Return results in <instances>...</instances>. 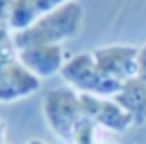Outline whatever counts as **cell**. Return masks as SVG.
Instances as JSON below:
<instances>
[{"instance_id":"1","label":"cell","mask_w":146,"mask_h":144,"mask_svg":"<svg viewBox=\"0 0 146 144\" xmlns=\"http://www.w3.org/2000/svg\"><path fill=\"white\" fill-rule=\"evenodd\" d=\"M82 17V6L77 0H69L41 15L26 30L13 32L11 41L17 51L34 45H64V41L79 34Z\"/></svg>"},{"instance_id":"2","label":"cell","mask_w":146,"mask_h":144,"mask_svg":"<svg viewBox=\"0 0 146 144\" xmlns=\"http://www.w3.org/2000/svg\"><path fill=\"white\" fill-rule=\"evenodd\" d=\"M41 79L25 68L11 38L0 41V103H15L34 96Z\"/></svg>"},{"instance_id":"3","label":"cell","mask_w":146,"mask_h":144,"mask_svg":"<svg viewBox=\"0 0 146 144\" xmlns=\"http://www.w3.org/2000/svg\"><path fill=\"white\" fill-rule=\"evenodd\" d=\"M41 110L51 131L66 144L71 142L77 123L84 118L81 109V96L77 90H73L71 86H58L49 90L43 96Z\"/></svg>"},{"instance_id":"4","label":"cell","mask_w":146,"mask_h":144,"mask_svg":"<svg viewBox=\"0 0 146 144\" xmlns=\"http://www.w3.org/2000/svg\"><path fill=\"white\" fill-rule=\"evenodd\" d=\"M60 75L66 84L79 94H94L99 98H114L122 86L101 73L92 52H77L69 56Z\"/></svg>"},{"instance_id":"5","label":"cell","mask_w":146,"mask_h":144,"mask_svg":"<svg viewBox=\"0 0 146 144\" xmlns=\"http://www.w3.org/2000/svg\"><path fill=\"white\" fill-rule=\"evenodd\" d=\"M92 54H94V60L98 68L101 69V73L120 84L141 73L139 47L135 45H124V43L105 45L94 49Z\"/></svg>"},{"instance_id":"6","label":"cell","mask_w":146,"mask_h":144,"mask_svg":"<svg viewBox=\"0 0 146 144\" xmlns=\"http://www.w3.org/2000/svg\"><path fill=\"white\" fill-rule=\"evenodd\" d=\"M79 96L82 114L86 118H92L101 129L112 133H125L135 127L131 114L114 98H99L94 94H79Z\"/></svg>"},{"instance_id":"7","label":"cell","mask_w":146,"mask_h":144,"mask_svg":"<svg viewBox=\"0 0 146 144\" xmlns=\"http://www.w3.org/2000/svg\"><path fill=\"white\" fill-rule=\"evenodd\" d=\"M17 52L25 68L32 71L38 79H49L60 73L68 60L64 45H34L21 49Z\"/></svg>"},{"instance_id":"8","label":"cell","mask_w":146,"mask_h":144,"mask_svg":"<svg viewBox=\"0 0 146 144\" xmlns=\"http://www.w3.org/2000/svg\"><path fill=\"white\" fill-rule=\"evenodd\" d=\"M114 99L131 114L135 125H144L146 123V73H139V75L127 79L125 82H122Z\"/></svg>"},{"instance_id":"9","label":"cell","mask_w":146,"mask_h":144,"mask_svg":"<svg viewBox=\"0 0 146 144\" xmlns=\"http://www.w3.org/2000/svg\"><path fill=\"white\" fill-rule=\"evenodd\" d=\"M99 129H101V127H99L94 120L84 116V118L77 123L69 144H99V140H101Z\"/></svg>"},{"instance_id":"10","label":"cell","mask_w":146,"mask_h":144,"mask_svg":"<svg viewBox=\"0 0 146 144\" xmlns=\"http://www.w3.org/2000/svg\"><path fill=\"white\" fill-rule=\"evenodd\" d=\"M13 0H0V23H8L9 8H11Z\"/></svg>"},{"instance_id":"11","label":"cell","mask_w":146,"mask_h":144,"mask_svg":"<svg viewBox=\"0 0 146 144\" xmlns=\"http://www.w3.org/2000/svg\"><path fill=\"white\" fill-rule=\"evenodd\" d=\"M139 68L141 73H146V43L139 47Z\"/></svg>"},{"instance_id":"12","label":"cell","mask_w":146,"mask_h":144,"mask_svg":"<svg viewBox=\"0 0 146 144\" xmlns=\"http://www.w3.org/2000/svg\"><path fill=\"white\" fill-rule=\"evenodd\" d=\"M6 140V122L0 118V144H4Z\"/></svg>"},{"instance_id":"13","label":"cell","mask_w":146,"mask_h":144,"mask_svg":"<svg viewBox=\"0 0 146 144\" xmlns=\"http://www.w3.org/2000/svg\"><path fill=\"white\" fill-rule=\"evenodd\" d=\"M25 144H49V142H45V140H41V139H30V140H26Z\"/></svg>"},{"instance_id":"14","label":"cell","mask_w":146,"mask_h":144,"mask_svg":"<svg viewBox=\"0 0 146 144\" xmlns=\"http://www.w3.org/2000/svg\"><path fill=\"white\" fill-rule=\"evenodd\" d=\"M99 144H118V142H114V140H111V139H101Z\"/></svg>"}]
</instances>
